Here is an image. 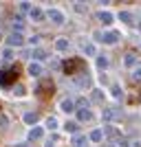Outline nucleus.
<instances>
[{
  "label": "nucleus",
  "instance_id": "f03ea898",
  "mask_svg": "<svg viewBox=\"0 0 141 147\" xmlns=\"http://www.w3.org/2000/svg\"><path fill=\"white\" fill-rule=\"evenodd\" d=\"M62 66H64V70H66V73H71V75L84 73V61H82V59H68V61H64Z\"/></svg>",
  "mask_w": 141,
  "mask_h": 147
},
{
  "label": "nucleus",
  "instance_id": "4be33fe9",
  "mask_svg": "<svg viewBox=\"0 0 141 147\" xmlns=\"http://www.w3.org/2000/svg\"><path fill=\"white\" fill-rule=\"evenodd\" d=\"M91 101H95V103H104V90H95L91 92Z\"/></svg>",
  "mask_w": 141,
  "mask_h": 147
},
{
  "label": "nucleus",
  "instance_id": "412c9836",
  "mask_svg": "<svg viewBox=\"0 0 141 147\" xmlns=\"http://www.w3.org/2000/svg\"><path fill=\"white\" fill-rule=\"evenodd\" d=\"M44 127L53 132V129H57V127H60V121H57L55 117H49V119H46V121H44Z\"/></svg>",
  "mask_w": 141,
  "mask_h": 147
},
{
  "label": "nucleus",
  "instance_id": "e433bc0d",
  "mask_svg": "<svg viewBox=\"0 0 141 147\" xmlns=\"http://www.w3.org/2000/svg\"><path fill=\"white\" fill-rule=\"evenodd\" d=\"M106 147H115V145H112V143H110V145H106Z\"/></svg>",
  "mask_w": 141,
  "mask_h": 147
},
{
  "label": "nucleus",
  "instance_id": "c85d7f7f",
  "mask_svg": "<svg viewBox=\"0 0 141 147\" xmlns=\"http://www.w3.org/2000/svg\"><path fill=\"white\" fill-rule=\"evenodd\" d=\"M13 94H16V97H25L27 92H25V88H22V86H13Z\"/></svg>",
  "mask_w": 141,
  "mask_h": 147
},
{
  "label": "nucleus",
  "instance_id": "c9c22d12",
  "mask_svg": "<svg viewBox=\"0 0 141 147\" xmlns=\"http://www.w3.org/2000/svg\"><path fill=\"white\" fill-rule=\"evenodd\" d=\"M44 147H55V145H53L51 141H46V143H44Z\"/></svg>",
  "mask_w": 141,
  "mask_h": 147
},
{
  "label": "nucleus",
  "instance_id": "c756f323",
  "mask_svg": "<svg viewBox=\"0 0 141 147\" xmlns=\"http://www.w3.org/2000/svg\"><path fill=\"white\" fill-rule=\"evenodd\" d=\"M27 42H29L31 46H37V44H40V35H31L29 40H27Z\"/></svg>",
  "mask_w": 141,
  "mask_h": 147
},
{
  "label": "nucleus",
  "instance_id": "473e14b6",
  "mask_svg": "<svg viewBox=\"0 0 141 147\" xmlns=\"http://www.w3.org/2000/svg\"><path fill=\"white\" fill-rule=\"evenodd\" d=\"M93 37H95L97 42H101V40H104V33H99V31H95V33H93Z\"/></svg>",
  "mask_w": 141,
  "mask_h": 147
},
{
  "label": "nucleus",
  "instance_id": "9d476101",
  "mask_svg": "<svg viewBox=\"0 0 141 147\" xmlns=\"http://www.w3.org/2000/svg\"><path fill=\"white\" fill-rule=\"evenodd\" d=\"M60 110L66 112V114L75 112V101H73V99H62V101H60Z\"/></svg>",
  "mask_w": 141,
  "mask_h": 147
},
{
  "label": "nucleus",
  "instance_id": "6ab92c4d",
  "mask_svg": "<svg viewBox=\"0 0 141 147\" xmlns=\"http://www.w3.org/2000/svg\"><path fill=\"white\" fill-rule=\"evenodd\" d=\"M64 129L71 132V134H77V132H80V123H77V121H66V123H64Z\"/></svg>",
  "mask_w": 141,
  "mask_h": 147
},
{
  "label": "nucleus",
  "instance_id": "6e6552de",
  "mask_svg": "<svg viewBox=\"0 0 141 147\" xmlns=\"http://www.w3.org/2000/svg\"><path fill=\"white\" fill-rule=\"evenodd\" d=\"M27 73H29L31 77H35V79H37V77H42V73H44V70H42V64H37V61H31L29 66H27Z\"/></svg>",
  "mask_w": 141,
  "mask_h": 147
},
{
  "label": "nucleus",
  "instance_id": "dca6fc26",
  "mask_svg": "<svg viewBox=\"0 0 141 147\" xmlns=\"http://www.w3.org/2000/svg\"><path fill=\"white\" fill-rule=\"evenodd\" d=\"M101 132H104V136H119V129L115 125H110V123H106L104 127H101Z\"/></svg>",
  "mask_w": 141,
  "mask_h": 147
},
{
  "label": "nucleus",
  "instance_id": "0eeeda50",
  "mask_svg": "<svg viewBox=\"0 0 141 147\" xmlns=\"http://www.w3.org/2000/svg\"><path fill=\"white\" fill-rule=\"evenodd\" d=\"M117 117H119V110H117V108H104V110H101V121H106V123L115 121Z\"/></svg>",
  "mask_w": 141,
  "mask_h": 147
},
{
  "label": "nucleus",
  "instance_id": "b1692460",
  "mask_svg": "<svg viewBox=\"0 0 141 147\" xmlns=\"http://www.w3.org/2000/svg\"><path fill=\"white\" fill-rule=\"evenodd\" d=\"M97 68L99 70H106V68H108V57L106 55H97Z\"/></svg>",
  "mask_w": 141,
  "mask_h": 147
},
{
  "label": "nucleus",
  "instance_id": "39448f33",
  "mask_svg": "<svg viewBox=\"0 0 141 147\" xmlns=\"http://www.w3.org/2000/svg\"><path fill=\"white\" fill-rule=\"evenodd\" d=\"M29 18L33 20V22H44V18H46V11H44V9H40V7H31Z\"/></svg>",
  "mask_w": 141,
  "mask_h": 147
},
{
  "label": "nucleus",
  "instance_id": "f257e3e1",
  "mask_svg": "<svg viewBox=\"0 0 141 147\" xmlns=\"http://www.w3.org/2000/svg\"><path fill=\"white\" fill-rule=\"evenodd\" d=\"M16 79H18V66H11V68H7V70L0 73V86H9Z\"/></svg>",
  "mask_w": 141,
  "mask_h": 147
},
{
  "label": "nucleus",
  "instance_id": "a211bd4d",
  "mask_svg": "<svg viewBox=\"0 0 141 147\" xmlns=\"http://www.w3.org/2000/svg\"><path fill=\"white\" fill-rule=\"evenodd\" d=\"M37 119H40V117H37V112H27L25 117H22V121H25L27 125H35Z\"/></svg>",
  "mask_w": 141,
  "mask_h": 147
},
{
  "label": "nucleus",
  "instance_id": "423d86ee",
  "mask_svg": "<svg viewBox=\"0 0 141 147\" xmlns=\"http://www.w3.org/2000/svg\"><path fill=\"white\" fill-rule=\"evenodd\" d=\"M82 53H84L86 57H93V55H97V46H95V42L82 40Z\"/></svg>",
  "mask_w": 141,
  "mask_h": 147
},
{
  "label": "nucleus",
  "instance_id": "7c9ffc66",
  "mask_svg": "<svg viewBox=\"0 0 141 147\" xmlns=\"http://www.w3.org/2000/svg\"><path fill=\"white\" fill-rule=\"evenodd\" d=\"M2 57H5V59H11V57H13V51L11 49H5V51H2Z\"/></svg>",
  "mask_w": 141,
  "mask_h": 147
},
{
  "label": "nucleus",
  "instance_id": "4c0bfd02",
  "mask_svg": "<svg viewBox=\"0 0 141 147\" xmlns=\"http://www.w3.org/2000/svg\"><path fill=\"white\" fill-rule=\"evenodd\" d=\"M139 31H141V22H139Z\"/></svg>",
  "mask_w": 141,
  "mask_h": 147
},
{
  "label": "nucleus",
  "instance_id": "cd10ccee",
  "mask_svg": "<svg viewBox=\"0 0 141 147\" xmlns=\"http://www.w3.org/2000/svg\"><path fill=\"white\" fill-rule=\"evenodd\" d=\"M132 79H135V81H141V66H139V64L132 68Z\"/></svg>",
  "mask_w": 141,
  "mask_h": 147
},
{
  "label": "nucleus",
  "instance_id": "72a5a7b5",
  "mask_svg": "<svg viewBox=\"0 0 141 147\" xmlns=\"http://www.w3.org/2000/svg\"><path fill=\"white\" fill-rule=\"evenodd\" d=\"M117 145H119V147H130V141H126V138H123V141H119Z\"/></svg>",
  "mask_w": 141,
  "mask_h": 147
},
{
  "label": "nucleus",
  "instance_id": "f704fd0d",
  "mask_svg": "<svg viewBox=\"0 0 141 147\" xmlns=\"http://www.w3.org/2000/svg\"><path fill=\"white\" fill-rule=\"evenodd\" d=\"M130 147H141V141H139V138H135V141H130Z\"/></svg>",
  "mask_w": 141,
  "mask_h": 147
},
{
  "label": "nucleus",
  "instance_id": "20e7f679",
  "mask_svg": "<svg viewBox=\"0 0 141 147\" xmlns=\"http://www.w3.org/2000/svg\"><path fill=\"white\" fill-rule=\"evenodd\" d=\"M46 18L51 20V22H53V24H64V13L60 11V9H55V7H51L49 11H46Z\"/></svg>",
  "mask_w": 141,
  "mask_h": 147
},
{
  "label": "nucleus",
  "instance_id": "a878e982",
  "mask_svg": "<svg viewBox=\"0 0 141 147\" xmlns=\"http://www.w3.org/2000/svg\"><path fill=\"white\" fill-rule=\"evenodd\" d=\"M73 9L77 13H88V5H84V2H73Z\"/></svg>",
  "mask_w": 141,
  "mask_h": 147
},
{
  "label": "nucleus",
  "instance_id": "bb28decb",
  "mask_svg": "<svg viewBox=\"0 0 141 147\" xmlns=\"http://www.w3.org/2000/svg\"><path fill=\"white\" fill-rule=\"evenodd\" d=\"M110 92H112V97H115V99H121V97H123V90H121V86H117V84L110 88Z\"/></svg>",
  "mask_w": 141,
  "mask_h": 147
},
{
  "label": "nucleus",
  "instance_id": "9b49d317",
  "mask_svg": "<svg viewBox=\"0 0 141 147\" xmlns=\"http://www.w3.org/2000/svg\"><path fill=\"white\" fill-rule=\"evenodd\" d=\"M73 84L77 88H82V90H86V86L91 84V79H88V75H86V73H82V75H77V77L73 79Z\"/></svg>",
  "mask_w": 141,
  "mask_h": 147
},
{
  "label": "nucleus",
  "instance_id": "aec40b11",
  "mask_svg": "<svg viewBox=\"0 0 141 147\" xmlns=\"http://www.w3.org/2000/svg\"><path fill=\"white\" fill-rule=\"evenodd\" d=\"M123 64L128 68H135L137 66V55L135 53H126V57H123Z\"/></svg>",
  "mask_w": 141,
  "mask_h": 147
},
{
  "label": "nucleus",
  "instance_id": "7ed1b4c3",
  "mask_svg": "<svg viewBox=\"0 0 141 147\" xmlns=\"http://www.w3.org/2000/svg\"><path fill=\"white\" fill-rule=\"evenodd\" d=\"M25 42H27V40H25V35H22V33H11V35H7V46H9V49H13V46H16V49H20Z\"/></svg>",
  "mask_w": 141,
  "mask_h": 147
},
{
  "label": "nucleus",
  "instance_id": "4468645a",
  "mask_svg": "<svg viewBox=\"0 0 141 147\" xmlns=\"http://www.w3.org/2000/svg\"><path fill=\"white\" fill-rule=\"evenodd\" d=\"M77 112V123H82V121H91L93 119V112L88 110V108H84V110H75Z\"/></svg>",
  "mask_w": 141,
  "mask_h": 147
},
{
  "label": "nucleus",
  "instance_id": "f3484780",
  "mask_svg": "<svg viewBox=\"0 0 141 147\" xmlns=\"http://www.w3.org/2000/svg\"><path fill=\"white\" fill-rule=\"evenodd\" d=\"M68 46H71V44H68L66 37H57L55 40V51H60V53L62 51H68Z\"/></svg>",
  "mask_w": 141,
  "mask_h": 147
},
{
  "label": "nucleus",
  "instance_id": "393cba45",
  "mask_svg": "<svg viewBox=\"0 0 141 147\" xmlns=\"http://www.w3.org/2000/svg\"><path fill=\"white\" fill-rule=\"evenodd\" d=\"M119 20H121L123 24H130V22H132V13L130 11H121L119 13Z\"/></svg>",
  "mask_w": 141,
  "mask_h": 147
},
{
  "label": "nucleus",
  "instance_id": "2f4dec72",
  "mask_svg": "<svg viewBox=\"0 0 141 147\" xmlns=\"http://www.w3.org/2000/svg\"><path fill=\"white\" fill-rule=\"evenodd\" d=\"M20 11H31V5L29 2H20Z\"/></svg>",
  "mask_w": 141,
  "mask_h": 147
},
{
  "label": "nucleus",
  "instance_id": "ddd939ff",
  "mask_svg": "<svg viewBox=\"0 0 141 147\" xmlns=\"http://www.w3.org/2000/svg\"><path fill=\"white\" fill-rule=\"evenodd\" d=\"M86 143H88V136L86 134H75L73 141H71V145L73 147H86Z\"/></svg>",
  "mask_w": 141,
  "mask_h": 147
},
{
  "label": "nucleus",
  "instance_id": "5701e85b",
  "mask_svg": "<svg viewBox=\"0 0 141 147\" xmlns=\"http://www.w3.org/2000/svg\"><path fill=\"white\" fill-rule=\"evenodd\" d=\"M101 138H104V132H101V129H93L91 134H88V141H93V143H99Z\"/></svg>",
  "mask_w": 141,
  "mask_h": 147
},
{
  "label": "nucleus",
  "instance_id": "2eb2a0df",
  "mask_svg": "<svg viewBox=\"0 0 141 147\" xmlns=\"http://www.w3.org/2000/svg\"><path fill=\"white\" fill-rule=\"evenodd\" d=\"M44 136V129L42 127H31V132H29V141H40Z\"/></svg>",
  "mask_w": 141,
  "mask_h": 147
},
{
  "label": "nucleus",
  "instance_id": "1a4fd4ad",
  "mask_svg": "<svg viewBox=\"0 0 141 147\" xmlns=\"http://www.w3.org/2000/svg\"><path fill=\"white\" fill-rule=\"evenodd\" d=\"M97 20H99L104 26H110L112 22H115V16H112L110 11H99V13H97Z\"/></svg>",
  "mask_w": 141,
  "mask_h": 147
},
{
  "label": "nucleus",
  "instance_id": "f8f14e48",
  "mask_svg": "<svg viewBox=\"0 0 141 147\" xmlns=\"http://www.w3.org/2000/svg\"><path fill=\"white\" fill-rule=\"evenodd\" d=\"M104 44H108V46H112V44L119 42V33H115V31H108V33H104V40H101Z\"/></svg>",
  "mask_w": 141,
  "mask_h": 147
}]
</instances>
